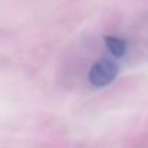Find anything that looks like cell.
Returning <instances> with one entry per match:
<instances>
[{"instance_id":"1","label":"cell","mask_w":148,"mask_h":148,"mask_svg":"<svg viewBox=\"0 0 148 148\" xmlns=\"http://www.w3.org/2000/svg\"><path fill=\"white\" fill-rule=\"evenodd\" d=\"M118 75V66L114 60L109 59H101L98 60L89 71L88 79L92 86L95 88H103L109 85Z\"/></svg>"},{"instance_id":"2","label":"cell","mask_w":148,"mask_h":148,"mask_svg":"<svg viewBox=\"0 0 148 148\" xmlns=\"http://www.w3.org/2000/svg\"><path fill=\"white\" fill-rule=\"evenodd\" d=\"M105 45L108 46L109 52L115 58H121L127 52V42L122 40L121 38H116V36H106L105 38Z\"/></svg>"}]
</instances>
